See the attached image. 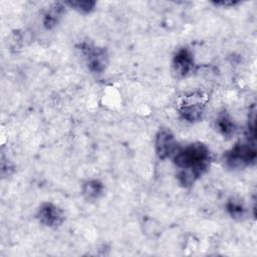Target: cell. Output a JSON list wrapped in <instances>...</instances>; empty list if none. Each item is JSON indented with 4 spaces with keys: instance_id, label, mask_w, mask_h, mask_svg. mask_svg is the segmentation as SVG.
I'll list each match as a JSON object with an SVG mask.
<instances>
[{
    "instance_id": "1",
    "label": "cell",
    "mask_w": 257,
    "mask_h": 257,
    "mask_svg": "<svg viewBox=\"0 0 257 257\" xmlns=\"http://www.w3.org/2000/svg\"><path fill=\"white\" fill-rule=\"evenodd\" d=\"M172 157L177 169V179L185 188L194 185L208 171L211 163L210 150L202 143L177 148Z\"/></svg>"
},
{
    "instance_id": "2",
    "label": "cell",
    "mask_w": 257,
    "mask_h": 257,
    "mask_svg": "<svg viewBox=\"0 0 257 257\" xmlns=\"http://www.w3.org/2000/svg\"><path fill=\"white\" fill-rule=\"evenodd\" d=\"M256 146L254 142L237 143L224 155V163L229 169H243L253 166L256 162Z\"/></svg>"
},
{
    "instance_id": "3",
    "label": "cell",
    "mask_w": 257,
    "mask_h": 257,
    "mask_svg": "<svg viewBox=\"0 0 257 257\" xmlns=\"http://www.w3.org/2000/svg\"><path fill=\"white\" fill-rule=\"evenodd\" d=\"M88 69L94 73L103 72L108 65V54L103 47L95 46L93 44L83 42L80 44Z\"/></svg>"
},
{
    "instance_id": "4",
    "label": "cell",
    "mask_w": 257,
    "mask_h": 257,
    "mask_svg": "<svg viewBox=\"0 0 257 257\" xmlns=\"http://www.w3.org/2000/svg\"><path fill=\"white\" fill-rule=\"evenodd\" d=\"M206 102L201 95L188 96L180 105L179 113L183 119L189 122H196L203 118Z\"/></svg>"
},
{
    "instance_id": "5",
    "label": "cell",
    "mask_w": 257,
    "mask_h": 257,
    "mask_svg": "<svg viewBox=\"0 0 257 257\" xmlns=\"http://www.w3.org/2000/svg\"><path fill=\"white\" fill-rule=\"evenodd\" d=\"M174 134L169 128H160L155 139V150L160 160H166L174 155L177 150Z\"/></svg>"
},
{
    "instance_id": "6",
    "label": "cell",
    "mask_w": 257,
    "mask_h": 257,
    "mask_svg": "<svg viewBox=\"0 0 257 257\" xmlns=\"http://www.w3.org/2000/svg\"><path fill=\"white\" fill-rule=\"evenodd\" d=\"M37 219L40 224L49 228L59 227L65 219L64 212L52 203H44L37 212Z\"/></svg>"
},
{
    "instance_id": "7",
    "label": "cell",
    "mask_w": 257,
    "mask_h": 257,
    "mask_svg": "<svg viewBox=\"0 0 257 257\" xmlns=\"http://www.w3.org/2000/svg\"><path fill=\"white\" fill-rule=\"evenodd\" d=\"M195 60L192 51L189 48H180L172 60V70L177 77L187 76L194 68Z\"/></svg>"
},
{
    "instance_id": "8",
    "label": "cell",
    "mask_w": 257,
    "mask_h": 257,
    "mask_svg": "<svg viewBox=\"0 0 257 257\" xmlns=\"http://www.w3.org/2000/svg\"><path fill=\"white\" fill-rule=\"evenodd\" d=\"M65 8L64 2H54L51 4L43 15V26L47 30L53 29L64 15Z\"/></svg>"
},
{
    "instance_id": "9",
    "label": "cell",
    "mask_w": 257,
    "mask_h": 257,
    "mask_svg": "<svg viewBox=\"0 0 257 257\" xmlns=\"http://www.w3.org/2000/svg\"><path fill=\"white\" fill-rule=\"evenodd\" d=\"M216 125H217V128H218L219 133L224 138L232 137L235 134L236 130H237L236 123L233 121L230 114L225 110L219 113V115L217 117Z\"/></svg>"
},
{
    "instance_id": "10",
    "label": "cell",
    "mask_w": 257,
    "mask_h": 257,
    "mask_svg": "<svg viewBox=\"0 0 257 257\" xmlns=\"http://www.w3.org/2000/svg\"><path fill=\"white\" fill-rule=\"evenodd\" d=\"M103 189V184L100 181L93 179L86 181L82 185L81 193L87 201H95L102 195Z\"/></svg>"
},
{
    "instance_id": "11",
    "label": "cell",
    "mask_w": 257,
    "mask_h": 257,
    "mask_svg": "<svg viewBox=\"0 0 257 257\" xmlns=\"http://www.w3.org/2000/svg\"><path fill=\"white\" fill-rule=\"evenodd\" d=\"M226 211L234 220H242L246 215V208L239 199L231 198L226 203Z\"/></svg>"
},
{
    "instance_id": "12",
    "label": "cell",
    "mask_w": 257,
    "mask_h": 257,
    "mask_svg": "<svg viewBox=\"0 0 257 257\" xmlns=\"http://www.w3.org/2000/svg\"><path fill=\"white\" fill-rule=\"evenodd\" d=\"M66 6H69L70 8L74 9L75 11L79 12V13H82V14H88L90 13L95 5H96V2L95 1H90V0H84V1H67V2H64Z\"/></svg>"
},
{
    "instance_id": "13",
    "label": "cell",
    "mask_w": 257,
    "mask_h": 257,
    "mask_svg": "<svg viewBox=\"0 0 257 257\" xmlns=\"http://www.w3.org/2000/svg\"><path fill=\"white\" fill-rule=\"evenodd\" d=\"M214 5L216 6H223V7H232L235 6L237 4H239L240 2L238 1H217V2H212Z\"/></svg>"
}]
</instances>
